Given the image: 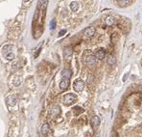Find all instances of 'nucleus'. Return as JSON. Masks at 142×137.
Instances as JSON below:
<instances>
[{
    "mask_svg": "<svg viewBox=\"0 0 142 137\" xmlns=\"http://www.w3.org/2000/svg\"><path fill=\"white\" fill-rule=\"evenodd\" d=\"M94 56H95V58L98 59V60H103L105 58V56H106V51L103 48H100V49H98L96 51V53H95V55H94Z\"/></svg>",
    "mask_w": 142,
    "mask_h": 137,
    "instance_id": "8",
    "label": "nucleus"
},
{
    "mask_svg": "<svg viewBox=\"0 0 142 137\" xmlns=\"http://www.w3.org/2000/svg\"><path fill=\"white\" fill-rule=\"evenodd\" d=\"M94 34H95V28L92 27V26L85 28V31H84V35L86 38H91V37L94 36Z\"/></svg>",
    "mask_w": 142,
    "mask_h": 137,
    "instance_id": "4",
    "label": "nucleus"
},
{
    "mask_svg": "<svg viewBox=\"0 0 142 137\" xmlns=\"http://www.w3.org/2000/svg\"><path fill=\"white\" fill-rule=\"evenodd\" d=\"M38 3H40V5H42L44 7H46L47 5H48V1H39Z\"/></svg>",
    "mask_w": 142,
    "mask_h": 137,
    "instance_id": "20",
    "label": "nucleus"
},
{
    "mask_svg": "<svg viewBox=\"0 0 142 137\" xmlns=\"http://www.w3.org/2000/svg\"><path fill=\"white\" fill-rule=\"evenodd\" d=\"M77 100V96L73 93H68L63 96V103L66 106H69Z\"/></svg>",
    "mask_w": 142,
    "mask_h": 137,
    "instance_id": "1",
    "label": "nucleus"
},
{
    "mask_svg": "<svg viewBox=\"0 0 142 137\" xmlns=\"http://www.w3.org/2000/svg\"><path fill=\"white\" fill-rule=\"evenodd\" d=\"M73 55V49L71 47H65L63 50V56L65 59H69L71 56Z\"/></svg>",
    "mask_w": 142,
    "mask_h": 137,
    "instance_id": "11",
    "label": "nucleus"
},
{
    "mask_svg": "<svg viewBox=\"0 0 142 137\" xmlns=\"http://www.w3.org/2000/svg\"><path fill=\"white\" fill-rule=\"evenodd\" d=\"M3 55H4L5 59H6V60H8V61H12V60H14V59L15 58L14 53L11 49H9V50H8V52H3Z\"/></svg>",
    "mask_w": 142,
    "mask_h": 137,
    "instance_id": "9",
    "label": "nucleus"
},
{
    "mask_svg": "<svg viewBox=\"0 0 142 137\" xmlns=\"http://www.w3.org/2000/svg\"><path fill=\"white\" fill-rule=\"evenodd\" d=\"M65 33H66V30H65V29H62V30H61V31H60L59 36H60V37H62V36H63Z\"/></svg>",
    "mask_w": 142,
    "mask_h": 137,
    "instance_id": "21",
    "label": "nucleus"
},
{
    "mask_svg": "<svg viewBox=\"0 0 142 137\" xmlns=\"http://www.w3.org/2000/svg\"><path fill=\"white\" fill-rule=\"evenodd\" d=\"M100 124H101V120H100V118H99L98 116H93V117L91 118V120H90V125H91V126H92L93 128L98 127V126H100Z\"/></svg>",
    "mask_w": 142,
    "mask_h": 137,
    "instance_id": "5",
    "label": "nucleus"
},
{
    "mask_svg": "<svg viewBox=\"0 0 142 137\" xmlns=\"http://www.w3.org/2000/svg\"><path fill=\"white\" fill-rule=\"evenodd\" d=\"M49 131H50V126H49V124H47V123L43 124L42 126H41V128H40V132H41V134L46 135Z\"/></svg>",
    "mask_w": 142,
    "mask_h": 137,
    "instance_id": "14",
    "label": "nucleus"
},
{
    "mask_svg": "<svg viewBox=\"0 0 142 137\" xmlns=\"http://www.w3.org/2000/svg\"><path fill=\"white\" fill-rule=\"evenodd\" d=\"M115 22V18L112 16H108L105 19V23L107 26H112Z\"/></svg>",
    "mask_w": 142,
    "mask_h": 137,
    "instance_id": "13",
    "label": "nucleus"
},
{
    "mask_svg": "<svg viewBox=\"0 0 142 137\" xmlns=\"http://www.w3.org/2000/svg\"><path fill=\"white\" fill-rule=\"evenodd\" d=\"M132 3V0H119L117 1V4L119 7H127Z\"/></svg>",
    "mask_w": 142,
    "mask_h": 137,
    "instance_id": "15",
    "label": "nucleus"
},
{
    "mask_svg": "<svg viewBox=\"0 0 142 137\" xmlns=\"http://www.w3.org/2000/svg\"><path fill=\"white\" fill-rule=\"evenodd\" d=\"M62 76L64 79H69L71 76H72V71L69 70V68H64L62 72Z\"/></svg>",
    "mask_w": 142,
    "mask_h": 137,
    "instance_id": "10",
    "label": "nucleus"
},
{
    "mask_svg": "<svg viewBox=\"0 0 142 137\" xmlns=\"http://www.w3.org/2000/svg\"><path fill=\"white\" fill-rule=\"evenodd\" d=\"M56 25V22H55V19H52L50 21V29H55V26Z\"/></svg>",
    "mask_w": 142,
    "mask_h": 137,
    "instance_id": "19",
    "label": "nucleus"
},
{
    "mask_svg": "<svg viewBox=\"0 0 142 137\" xmlns=\"http://www.w3.org/2000/svg\"><path fill=\"white\" fill-rule=\"evenodd\" d=\"M21 83V77L20 76H15L14 78V86H19Z\"/></svg>",
    "mask_w": 142,
    "mask_h": 137,
    "instance_id": "18",
    "label": "nucleus"
},
{
    "mask_svg": "<svg viewBox=\"0 0 142 137\" xmlns=\"http://www.w3.org/2000/svg\"><path fill=\"white\" fill-rule=\"evenodd\" d=\"M40 49H41V47H39V48H38V50L35 53V58H37V57H38V54H39V52H40Z\"/></svg>",
    "mask_w": 142,
    "mask_h": 137,
    "instance_id": "22",
    "label": "nucleus"
},
{
    "mask_svg": "<svg viewBox=\"0 0 142 137\" xmlns=\"http://www.w3.org/2000/svg\"><path fill=\"white\" fill-rule=\"evenodd\" d=\"M107 63L109 66H114L116 64V58L113 55H109L107 58Z\"/></svg>",
    "mask_w": 142,
    "mask_h": 137,
    "instance_id": "16",
    "label": "nucleus"
},
{
    "mask_svg": "<svg viewBox=\"0 0 142 137\" xmlns=\"http://www.w3.org/2000/svg\"><path fill=\"white\" fill-rule=\"evenodd\" d=\"M95 62H96V58H95V56H93V55L86 56L85 59V63L87 66H92V65L95 64Z\"/></svg>",
    "mask_w": 142,
    "mask_h": 137,
    "instance_id": "7",
    "label": "nucleus"
},
{
    "mask_svg": "<svg viewBox=\"0 0 142 137\" xmlns=\"http://www.w3.org/2000/svg\"><path fill=\"white\" fill-rule=\"evenodd\" d=\"M73 88H74V90L76 91V92H78V93L82 92V91L85 89V83H84V81L81 80V79H77L74 82V84H73Z\"/></svg>",
    "mask_w": 142,
    "mask_h": 137,
    "instance_id": "2",
    "label": "nucleus"
},
{
    "mask_svg": "<svg viewBox=\"0 0 142 137\" xmlns=\"http://www.w3.org/2000/svg\"><path fill=\"white\" fill-rule=\"evenodd\" d=\"M69 80L68 79H62L61 82H60V84H59V86H60V88H61V90H62V91H64V90H66L68 87H69Z\"/></svg>",
    "mask_w": 142,
    "mask_h": 137,
    "instance_id": "12",
    "label": "nucleus"
},
{
    "mask_svg": "<svg viewBox=\"0 0 142 137\" xmlns=\"http://www.w3.org/2000/svg\"><path fill=\"white\" fill-rule=\"evenodd\" d=\"M60 114H61V107L59 105H54L52 107V109H51V115H52V117L56 118V117H58L60 115Z\"/></svg>",
    "mask_w": 142,
    "mask_h": 137,
    "instance_id": "6",
    "label": "nucleus"
},
{
    "mask_svg": "<svg viewBox=\"0 0 142 137\" xmlns=\"http://www.w3.org/2000/svg\"><path fill=\"white\" fill-rule=\"evenodd\" d=\"M17 98H16V96H14V95H11V96H8V98L6 99V102H7V104L9 105V106H14V105H15L16 103H17Z\"/></svg>",
    "mask_w": 142,
    "mask_h": 137,
    "instance_id": "3",
    "label": "nucleus"
},
{
    "mask_svg": "<svg viewBox=\"0 0 142 137\" xmlns=\"http://www.w3.org/2000/svg\"><path fill=\"white\" fill-rule=\"evenodd\" d=\"M70 9H71V11H73V12H77L78 9H79V2L72 1L70 3Z\"/></svg>",
    "mask_w": 142,
    "mask_h": 137,
    "instance_id": "17",
    "label": "nucleus"
}]
</instances>
